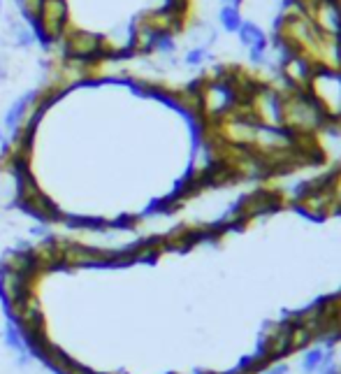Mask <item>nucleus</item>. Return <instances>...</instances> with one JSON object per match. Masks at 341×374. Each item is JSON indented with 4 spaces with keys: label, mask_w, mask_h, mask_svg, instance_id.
<instances>
[{
    "label": "nucleus",
    "mask_w": 341,
    "mask_h": 374,
    "mask_svg": "<svg viewBox=\"0 0 341 374\" xmlns=\"http://www.w3.org/2000/svg\"><path fill=\"white\" fill-rule=\"evenodd\" d=\"M0 142H3V130H0Z\"/></svg>",
    "instance_id": "obj_19"
},
{
    "label": "nucleus",
    "mask_w": 341,
    "mask_h": 374,
    "mask_svg": "<svg viewBox=\"0 0 341 374\" xmlns=\"http://www.w3.org/2000/svg\"><path fill=\"white\" fill-rule=\"evenodd\" d=\"M68 29H70V12L65 0H45L38 22L33 24L35 38H40L47 45H54L61 42Z\"/></svg>",
    "instance_id": "obj_4"
},
{
    "label": "nucleus",
    "mask_w": 341,
    "mask_h": 374,
    "mask_svg": "<svg viewBox=\"0 0 341 374\" xmlns=\"http://www.w3.org/2000/svg\"><path fill=\"white\" fill-rule=\"evenodd\" d=\"M288 363H283V360H278V363H271L267 370H264L262 374H288Z\"/></svg>",
    "instance_id": "obj_18"
},
{
    "label": "nucleus",
    "mask_w": 341,
    "mask_h": 374,
    "mask_svg": "<svg viewBox=\"0 0 341 374\" xmlns=\"http://www.w3.org/2000/svg\"><path fill=\"white\" fill-rule=\"evenodd\" d=\"M248 102L257 123H264V126H283V95L271 81L260 79V84H257L255 93L251 95Z\"/></svg>",
    "instance_id": "obj_6"
},
{
    "label": "nucleus",
    "mask_w": 341,
    "mask_h": 374,
    "mask_svg": "<svg viewBox=\"0 0 341 374\" xmlns=\"http://www.w3.org/2000/svg\"><path fill=\"white\" fill-rule=\"evenodd\" d=\"M269 365H271V360H269L267 353L255 351L253 356H246V358H244L241 363L237 365V370H239L241 374H262Z\"/></svg>",
    "instance_id": "obj_11"
},
{
    "label": "nucleus",
    "mask_w": 341,
    "mask_h": 374,
    "mask_svg": "<svg viewBox=\"0 0 341 374\" xmlns=\"http://www.w3.org/2000/svg\"><path fill=\"white\" fill-rule=\"evenodd\" d=\"M219 22L223 26V31L225 33H237L241 26V12L239 8H232V5H223L221 12H219Z\"/></svg>",
    "instance_id": "obj_12"
},
{
    "label": "nucleus",
    "mask_w": 341,
    "mask_h": 374,
    "mask_svg": "<svg viewBox=\"0 0 341 374\" xmlns=\"http://www.w3.org/2000/svg\"><path fill=\"white\" fill-rule=\"evenodd\" d=\"M323 358H325V349H309L304 353V360H302V367H304V372H316L320 363H323Z\"/></svg>",
    "instance_id": "obj_16"
},
{
    "label": "nucleus",
    "mask_w": 341,
    "mask_h": 374,
    "mask_svg": "<svg viewBox=\"0 0 341 374\" xmlns=\"http://www.w3.org/2000/svg\"><path fill=\"white\" fill-rule=\"evenodd\" d=\"M63 56L65 61H77L84 65H93L97 61H107L109 49L107 40L97 33L84 31V29H68L63 36Z\"/></svg>",
    "instance_id": "obj_2"
},
{
    "label": "nucleus",
    "mask_w": 341,
    "mask_h": 374,
    "mask_svg": "<svg viewBox=\"0 0 341 374\" xmlns=\"http://www.w3.org/2000/svg\"><path fill=\"white\" fill-rule=\"evenodd\" d=\"M118 374H125V372H118Z\"/></svg>",
    "instance_id": "obj_22"
},
{
    "label": "nucleus",
    "mask_w": 341,
    "mask_h": 374,
    "mask_svg": "<svg viewBox=\"0 0 341 374\" xmlns=\"http://www.w3.org/2000/svg\"><path fill=\"white\" fill-rule=\"evenodd\" d=\"M21 207H24L28 214L38 217L40 221H63V212L58 210V205L49 196H45L42 191L38 196H33L31 200H26V203H21Z\"/></svg>",
    "instance_id": "obj_9"
},
{
    "label": "nucleus",
    "mask_w": 341,
    "mask_h": 374,
    "mask_svg": "<svg viewBox=\"0 0 341 374\" xmlns=\"http://www.w3.org/2000/svg\"><path fill=\"white\" fill-rule=\"evenodd\" d=\"M295 144V133L288 130L285 126H264V123H257L255 128V142L253 149L260 151V154H274V151L292 149Z\"/></svg>",
    "instance_id": "obj_7"
},
{
    "label": "nucleus",
    "mask_w": 341,
    "mask_h": 374,
    "mask_svg": "<svg viewBox=\"0 0 341 374\" xmlns=\"http://www.w3.org/2000/svg\"><path fill=\"white\" fill-rule=\"evenodd\" d=\"M35 100H38V91H31V93H26V95H21V98L14 100L12 107L7 109V114H5V119H3V126L10 130L12 135L17 133V130L26 123L28 114H31V109L35 105Z\"/></svg>",
    "instance_id": "obj_8"
},
{
    "label": "nucleus",
    "mask_w": 341,
    "mask_h": 374,
    "mask_svg": "<svg viewBox=\"0 0 341 374\" xmlns=\"http://www.w3.org/2000/svg\"><path fill=\"white\" fill-rule=\"evenodd\" d=\"M42 3H45V0H17V8L21 12V17H24L26 22L33 26L35 22H38V17H40Z\"/></svg>",
    "instance_id": "obj_14"
},
{
    "label": "nucleus",
    "mask_w": 341,
    "mask_h": 374,
    "mask_svg": "<svg viewBox=\"0 0 341 374\" xmlns=\"http://www.w3.org/2000/svg\"><path fill=\"white\" fill-rule=\"evenodd\" d=\"M316 342V337H313V332L306 328V325H292V330H290V349L292 353L295 351H302L306 349L309 344Z\"/></svg>",
    "instance_id": "obj_13"
},
{
    "label": "nucleus",
    "mask_w": 341,
    "mask_h": 374,
    "mask_svg": "<svg viewBox=\"0 0 341 374\" xmlns=\"http://www.w3.org/2000/svg\"><path fill=\"white\" fill-rule=\"evenodd\" d=\"M237 36H239V42L244 47H255V45H262V42H269V38L264 36V31L260 29L257 24L253 22H241L239 31H237Z\"/></svg>",
    "instance_id": "obj_10"
},
{
    "label": "nucleus",
    "mask_w": 341,
    "mask_h": 374,
    "mask_svg": "<svg viewBox=\"0 0 341 374\" xmlns=\"http://www.w3.org/2000/svg\"><path fill=\"white\" fill-rule=\"evenodd\" d=\"M0 10H3V0H0Z\"/></svg>",
    "instance_id": "obj_21"
},
{
    "label": "nucleus",
    "mask_w": 341,
    "mask_h": 374,
    "mask_svg": "<svg viewBox=\"0 0 341 374\" xmlns=\"http://www.w3.org/2000/svg\"><path fill=\"white\" fill-rule=\"evenodd\" d=\"M207 59H209V49H207V47L198 45V47H193V49L184 56V63H186L188 68H198V65L205 63Z\"/></svg>",
    "instance_id": "obj_17"
},
{
    "label": "nucleus",
    "mask_w": 341,
    "mask_h": 374,
    "mask_svg": "<svg viewBox=\"0 0 341 374\" xmlns=\"http://www.w3.org/2000/svg\"><path fill=\"white\" fill-rule=\"evenodd\" d=\"M309 91L325 109V114L330 116V121L341 126V70L318 63Z\"/></svg>",
    "instance_id": "obj_3"
},
{
    "label": "nucleus",
    "mask_w": 341,
    "mask_h": 374,
    "mask_svg": "<svg viewBox=\"0 0 341 374\" xmlns=\"http://www.w3.org/2000/svg\"><path fill=\"white\" fill-rule=\"evenodd\" d=\"M283 95V126L292 133H309L320 135L330 126L337 123L330 121L320 102L313 98L309 88L304 91H285Z\"/></svg>",
    "instance_id": "obj_1"
},
{
    "label": "nucleus",
    "mask_w": 341,
    "mask_h": 374,
    "mask_svg": "<svg viewBox=\"0 0 341 374\" xmlns=\"http://www.w3.org/2000/svg\"><path fill=\"white\" fill-rule=\"evenodd\" d=\"M232 207L241 217H246L248 221H253L257 217H267V214L281 212L283 207H288V200H285V193L278 189H253L248 193H244L232 203Z\"/></svg>",
    "instance_id": "obj_5"
},
{
    "label": "nucleus",
    "mask_w": 341,
    "mask_h": 374,
    "mask_svg": "<svg viewBox=\"0 0 341 374\" xmlns=\"http://www.w3.org/2000/svg\"><path fill=\"white\" fill-rule=\"evenodd\" d=\"M337 5H339V10H341V0H337Z\"/></svg>",
    "instance_id": "obj_20"
},
{
    "label": "nucleus",
    "mask_w": 341,
    "mask_h": 374,
    "mask_svg": "<svg viewBox=\"0 0 341 374\" xmlns=\"http://www.w3.org/2000/svg\"><path fill=\"white\" fill-rule=\"evenodd\" d=\"M12 38L19 47H33L35 45V33H33V29H28L26 24L14 22L12 24Z\"/></svg>",
    "instance_id": "obj_15"
}]
</instances>
